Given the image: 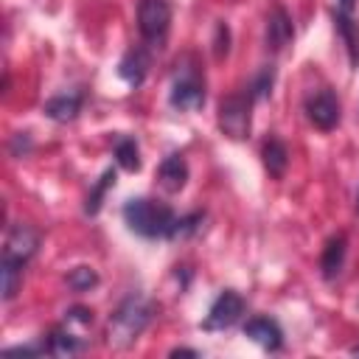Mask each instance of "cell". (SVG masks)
<instances>
[{"mask_svg":"<svg viewBox=\"0 0 359 359\" xmlns=\"http://www.w3.org/2000/svg\"><path fill=\"white\" fill-rule=\"evenodd\" d=\"M157 182L165 194H177L185 188L188 182V163L182 154H168L163 163H160V171H157Z\"/></svg>","mask_w":359,"mask_h":359,"instance_id":"obj_10","label":"cell"},{"mask_svg":"<svg viewBox=\"0 0 359 359\" xmlns=\"http://www.w3.org/2000/svg\"><path fill=\"white\" fill-rule=\"evenodd\" d=\"M356 213H359V194H356Z\"/></svg>","mask_w":359,"mask_h":359,"instance_id":"obj_28","label":"cell"},{"mask_svg":"<svg viewBox=\"0 0 359 359\" xmlns=\"http://www.w3.org/2000/svg\"><path fill=\"white\" fill-rule=\"evenodd\" d=\"M241 311H244V300H241V294L233 292V289H224V292L213 300V306H210V311H208L202 328H205V331H222V328H230V325L241 317Z\"/></svg>","mask_w":359,"mask_h":359,"instance_id":"obj_6","label":"cell"},{"mask_svg":"<svg viewBox=\"0 0 359 359\" xmlns=\"http://www.w3.org/2000/svg\"><path fill=\"white\" fill-rule=\"evenodd\" d=\"M244 337H250L255 345H261L264 351H278L283 345V331L275 320L269 317H252L244 325Z\"/></svg>","mask_w":359,"mask_h":359,"instance_id":"obj_9","label":"cell"},{"mask_svg":"<svg viewBox=\"0 0 359 359\" xmlns=\"http://www.w3.org/2000/svg\"><path fill=\"white\" fill-rule=\"evenodd\" d=\"M202 219H205L202 213H188V216H180V219H174V227H171L168 238H185V236H194V233L199 230Z\"/></svg>","mask_w":359,"mask_h":359,"instance_id":"obj_22","label":"cell"},{"mask_svg":"<svg viewBox=\"0 0 359 359\" xmlns=\"http://www.w3.org/2000/svg\"><path fill=\"white\" fill-rule=\"evenodd\" d=\"M272 81H275V67H272V65L261 67V73H258V76H255V81L250 84V98L255 101V98H264V95H269V90H272Z\"/></svg>","mask_w":359,"mask_h":359,"instance_id":"obj_23","label":"cell"},{"mask_svg":"<svg viewBox=\"0 0 359 359\" xmlns=\"http://www.w3.org/2000/svg\"><path fill=\"white\" fill-rule=\"evenodd\" d=\"M115 157H118V165L126 168V171L140 168V151H137V143L132 137H118L115 140Z\"/></svg>","mask_w":359,"mask_h":359,"instance_id":"obj_19","label":"cell"},{"mask_svg":"<svg viewBox=\"0 0 359 359\" xmlns=\"http://www.w3.org/2000/svg\"><path fill=\"white\" fill-rule=\"evenodd\" d=\"M154 317V303L146 300L143 294H129L107 323V342L112 348H129L151 323Z\"/></svg>","mask_w":359,"mask_h":359,"instance_id":"obj_1","label":"cell"},{"mask_svg":"<svg viewBox=\"0 0 359 359\" xmlns=\"http://www.w3.org/2000/svg\"><path fill=\"white\" fill-rule=\"evenodd\" d=\"M334 22H337V28H339V34H342V39H345V45H348L351 65H359V22H353L345 11L334 14Z\"/></svg>","mask_w":359,"mask_h":359,"instance_id":"obj_17","label":"cell"},{"mask_svg":"<svg viewBox=\"0 0 359 359\" xmlns=\"http://www.w3.org/2000/svg\"><path fill=\"white\" fill-rule=\"evenodd\" d=\"M351 353H359V345H353V348H351Z\"/></svg>","mask_w":359,"mask_h":359,"instance_id":"obj_27","label":"cell"},{"mask_svg":"<svg viewBox=\"0 0 359 359\" xmlns=\"http://www.w3.org/2000/svg\"><path fill=\"white\" fill-rule=\"evenodd\" d=\"M177 76H174V84H171V107L182 109V112H191V109H199L205 104V81H202V73L196 70V65H177Z\"/></svg>","mask_w":359,"mask_h":359,"instance_id":"obj_5","label":"cell"},{"mask_svg":"<svg viewBox=\"0 0 359 359\" xmlns=\"http://www.w3.org/2000/svg\"><path fill=\"white\" fill-rule=\"evenodd\" d=\"M95 283H98V275H95L93 266H76L67 275V286L76 289V292H90Z\"/></svg>","mask_w":359,"mask_h":359,"instance_id":"obj_21","label":"cell"},{"mask_svg":"<svg viewBox=\"0 0 359 359\" xmlns=\"http://www.w3.org/2000/svg\"><path fill=\"white\" fill-rule=\"evenodd\" d=\"M348 241H345V236H334L328 244H325V250H323V258H320V269H323V278L325 280H334L337 275H339V269H342V264H345V247Z\"/></svg>","mask_w":359,"mask_h":359,"instance_id":"obj_14","label":"cell"},{"mask_svg":"<svg viewBox=\"0 0 359 359\" xmlns=\"http://www.w3.org/2000/svg\"><path fill=\"white\" fill-rule=\"evenodd\" d=\"M45 115L50 121H59V123H67L73 121L79 112H81V95L79 93H62V95H53L45 101Z\"/></svg>","mask_w":359,"mask_h":359,"instance_id":"obj_12","label":"cell"},{"mask_svg":"<svg viewBox=\"0 0 359 359\" xmlns=\"http://www.w3.org/2000/svg\"><path fill=\"white\" fill-rule=\"evenodd\" d=\"M67 320H73V323H81V325H90V323H93V311H90V309H81V306H76V309H70V311H67Z\"/></svg>","mask_w":359,"mask_h":359,"instance_id":"obj_24","label":"cell"},{"mask_svg":"<svg viewBox=\"0 0 359 359\" xmlns=\"http://www.w3.org/2000/svg\"><path fill=\"white\" fill-rule=\"evenodd\" d=\"M261 157H264V165H266V171H269L272 177H283V174H286L289 151H286V146H283L278 137H269V140L264 143Z\"/></svg>","mask_w":359,"mask_h":359,"instance_id":"obj_15","label":"cell"},{"mask_svg":"<svg viewBox=\"0 0 359 359\" xmlns=\"http://www.w3.org/2000/svg\"><path fill=\"white\" fill-rule=\"evenodd\" d=\"M171 356H199V351H188V348H177V351H171Z\"/></svg>","mask_w":359,"mask_h":359,"instance_id":"obj_25","label":"cell"},{"mask_svg":"<svg viewBox=\"0 0 359 359\" xmlns=\"http://www.w3.org/2000/svg\"><path fill=\"white\" fill-rule=\"evenodd\" d=\"M137 28L140 36L151 48H163L171 28V6L168 0H140L137 6Z\"/></svg>","mask_w":359,"mask_h":359,"instance_id":"obj_3","label":"cell"},{"mask_svg":"<svg viewBox=\"0 0 359 359\" xmlns=\"http://www.w3.org/2000/svg\"><path fill=\"white\" fill-rule=\"evenodd\" d=\"M109 185H115V171H112V168H107V171L101 174V180H98V185L90 191L87 205H84V213H87V216H95V213L101 210V199H104V194H107Z\"/></svg>","mask_w":359,"mask_h":359,"instance_id":"obj_20","label":"cell"},{"mask_svg":"<svg viewBox=\"0 0 359 359\" xmlns=\"http://www.w3.org/2000/svg\"><path fill=\"white\" fill-rule=\"evenodd\" d=\"M306 115L317 129L331 132L339 123V101H337V95L331 90H317L306 101Z\"/></svg>","mask_w":359,"mask_h":359,"instance_id":"obj_7","label":"cell"},{"mask_svg":"<svg viewBox=\"0 0 359 359\" xmlns=\"http://www.w3.org/2000/svg\"><path fill=\"white\" fill-rule=\"evenodd\" d=\"M294 36V28H292V20L283 8H275L269 17H266V48L272 50H283Z\"/></svg>","mask_w":359,"mask_h":359,"instance_id":"obj_11","label":"cell"},{"mask_svg":"<svg viewBox=\"0 0 359 359\" xmlns=\"http://www.w3.org/2000/svg\"><path fill=\"white\" fill-rule=\"evenodd\" d=\"M146 70H149V56H146V50H140V48H132V50L121 59V65H118V73H121V79H123L129 87L143 84Z\"/></svg>","mask_w":359,"mask_h":359,"instance_id":"obj_13","label":"cell"},{"mask_svg":"<svg viewBox=\"0 0 359 359\" xmlns=\"http://www.w3.org/2000/svg\"><path fill=\"white\" fill-rule=\"evenodd\" d=\"M36 247H39V233H36L31 224H22V222H20V224H14V227L8 230L3 255L17 258V261H28V258L36 252Z\"/></svg>","mask_w":359,"mask_h":359,"instance_id":"obj_8","label":"cell"},{"mask_svg":"<svg viewBox=\"0 0 359 359\" xmlns=\"http://www.w3.org/2000/svg\"><path fill=\"white\" fill-rule=\"evenodd\" d=\"M174 210L163 202L154 199H129L123 205V222L129 224L132 233L143 236V238H168L171 227H174Z\"/></svg>","mask_w":359,"mask_h":359,"instance_id":"obj_2","label":"cell"},{"mask_svg":"<svg viewBox=\"0 0 359 359\" xmlns=\"http://www.w3.org/2000/svg\"><path fill=\"white\" fill-rule=\"evenodd\" d=\"M22 266L25 261H17V258H8L3 255V269H0V278H3V300H14L20 286H22Z\"/></svg>","mask_w":359,"mask_h":359,"instance_id":"obj_16","label":"cell"},{"mask_svg":"<svg viewBox=\"0 0 359 359\" xmlns=\"http://www.w3.org/2000/svg\"><path fill=\"white\" fill-rule=\"evenodd\" d=\"M250 109H252V98L250 93L241 95V93H233L227 98L219 101V129L224 137L230 140H244L250 135Z\"/></svg>","mask_w":359,"mask_h":359,"instance_id":"obj_4","label":"cell"},{"mask_svg":"<svg viewBox=\"0 0 359 359\" xmlns=\"http://www.w3.org/2000/svg\"><path fill=\"white\" fill-rule=\"evenodd\" d=\"M353 6H356V0H339V11H345V14H351Z\"/></svg>","mask_w":359,"mask_h":359,"instance_id":"obj_26","label":"cell"},{"mask_svg":"<svg viewBox=\"0 0 359 359\" xmlns=\"http://www.w3.org/2000/svg\"><path fill=\"white\" fill-rule=\"evenodd\" d=\"M48 353H53V356H73V353H79L84 345H81V339L79 337H73L70 331H53L50 337H48Z\"/></svg>","mask_w":359,"mask_h":359,"instance_id":"obj_18","label":"cell"}]
</instances>
